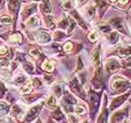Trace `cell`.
I'll return each mask as SVG.
<instances>
[{
    "label": "cell",
    "mask_w": 131,
    "mask_h": 123,
    "mask_svg": "<svg viewBox=\"0 0 131 123\" xmlns=\"http://www.w3.org/2000/svg\"><path fill=\"white\" fill-rule=\"evenodd\" d=\"M130 88V81L120 75H114L111 82V88L113 93L120 95Z\"/></svg>",
    "instance_id": "cell-1"
},
{
    "label": "cell",
    "mask_w": 131,
    "mask_h": 123,
    "mask_svg": "<svg viewBox=\"0 0 131 123\" xmlns=\"http://www.w3.org/2000/svg\"><path fill=\"white\" fill-rule=\"evenodd\" d=\"M25 0H8V8L11 14V18L13 19L14 26L16 25L17 17H18V14H19L22 3Z\"/></svg>",
    "instance_id": "cell-3"
},
{
    "label": "cell",
    "mask_w": 131,
    "mask_h": 123,
    "mask_svg": "<svg viewBox=\"0 0 131 123\" xmlns=\"http://www.w3.org/2000/svg\"><path fill=\"white\" fill-rule=\"evenodd\" d=\"M118 55H120V58H126L131 55V45L126 44L124 46H121L118 49Z\"/></svg>",
    "instance_id": "cell-17"
},
{
    "label": "cell",
    "mask_w": 131,
    "mask_h": 123,
    "mask_svg": "<svg viewBox=\"0 0 131 123\" xmlns=\"http://www.w3.org/2000/svg\"><path fill=\"white\" fill-rule=\"evenodd\" d=\"M110 5H111V2L109 0H95V7H96V10L97 11L100 18L103 17Z\"/></svg>",
    "instance_id": "cell-9"
},
{
    "label": "cell",
    "mask_w": 131,
    "mask_h": 123,
    "mask_svg": "<svg viewBox=\"0 0 131 123\" xmlns=\"http://www.w3.org/2000/svg\"><path fill=\"white\" fill-rule=\"evenodd\" d=\"M1 44H2V41H0V45H1Z\"/></svg>",
    "instance_id": "cell-51"
},
{
    "label": "cell",
    "mask_w": 131,
    "mask_h": 123,
    "mask_svg": "<svg viewBox=\"0 0 131 123\" xmlns=\"http://www.w3.org/2000/svg\"><path fill=\"white\" fill-rule=\"evenodd\" d=\"M31 82H32L33 87H35V88H38V89H41V88H43V84H44L43 81H42L40 78H38V77L33 78V80Z\"/></svg>",
    "instance_id": "cell-37"
},
{
    "label": "cell",
    "mask_w": 131,
    "mask_h": 123,
    "mask_svg": "<svg viewBox=\"0 0 131 123\" xmlns=\"http://www.w3.org/2000/svg\"><path fill=\"white\" fill-rule=\"evenodd\" d=\"M33 90V85L31 81H27V82L24 84V85L21 87L20 88V93L23 94V95H28L30 94Z\"/></svg>",
    "instance_id": "cell-22"
},
{
    "label": "cell",
    "mask_w": 131,
    "mask_h": 123,
    "mask_svg": "<svg viewBox=\"0 0 131 123\" xmlns=\"http://www.w3.org/2000/svg\"><path fill=\"white\" fill-rule=\"evenodd\" d=\"M6 92H7V88H6L5 85L3 84L2 81H0V99L4 97Z\"/></svg>",
    "instance_id": "cell-41"
},
{
    "label": "cell",
    "mask_w": 131,
    "mask_h": 123,
    "mask_svg": "<svg viewBox=\"0 0 131 123\" xmlns=\"http://www.w3.org/2000/svg\"><path fill=\"white\" fill-rule=\"evenodd\" d=\"M96 7L95 5H91L85 10V19L87 21H92L96 15Z\"/></svg>",
    "instance_id": "cell-20"
},
{
    "label": "cell",
    "mask_w": 131,
    "mask_h": 123,
    "mask_svg": "<svg viewBox=\"0 0 131 123\" xmlns=\"http://www.w3.org/2000/svg\"><path fill=\"white\" fill-rule=\"evenodd\" d=\"M73 108V111L78 115H84L86 113V108L82 104H75V106Z\"/></svg>",
    "instance_id": "cell-38"
},
{
    "label": "cell",
    "mask_w": 131,
    "mask_h": 123,
    "mask_svg": "<svg viewBox=\"0 0 131 123\" xmlns=\"http://www.w3.org/2000/svg\"><path fill=\"white\" fill-rule=\"evenodd\" d=\"M107 39H108V41H110V43L115 44V43H117L118 41H119V34H118L116 31H112V32H110L109 34H108Z\"/></svg>",
    "instance_id": "cell-28"
},
{
    "label": "cell",
    "mask_w": 131,
    "mask_h": 123,
    "mask_svg": "<svg viewBox=\"0 0 131 123\" xmlns=\"http://www.w3.org/2000/svg\"><path fill=\"white\" fill-rule=\"evenodd\" d=\"M130 101H131V99H130Z\"/></svg>",
    "instance_id": "cell-53"
},
{
    "label": "cell",
    "mask_w": 131,
    "mask_h": 123,
    "mask_svg": "<svg viewBox=\"0 0 131 123\" xmlns=\"http://www.w3.org/2000/svg\"><path fill=\"white\" fill-rule=\"evenodd\" d=\"M42 104L43 103H38V104H36L34 106H32L30 109L28 110L27 113L25 114V122H31L33 121L34 119L38 118V114L39 112L41 111V108H42Z\"/></svg>",
    "instance_id": "cell-8"
},
{
    "label": "cell",
    "mask_w": 131,
    "mask_h": 123,
    "mask_svg": "<svg viewBox=\"0 0 131 123\" xmlns=\"http://www.w3.org/2000/svg\"><path fill=\"white\" fill-rule=\"evenodd\" d=\"M73 49H74L73 42H71V41H66L65 43L63 44V46H62V51H63L64 53H69Z\"/></svg>",
    "instance_id": "cell-36"
},
{
    "label": "cell",
    "mask_w": 131,
    "mask_h": 123,
    "mask_svg": "<svg viewBox=\"0 0 131 123\" xmlns=\"http://www.w3.org/2000/svg\"><path fill=\"white\" fill-rule=\"evenodd\" d=\"M129 96V93H126V94H124V95H121L119 97H117L116 99H114L113 101H112V103L110 105V109L111 110H114L115 108H117L121 105V104L124 103V101H126L127 97Z\"/></svg>",
    "instance_id": "cell-15"
},
{
    "label": "cell",
    "mask_w": 131,
    "mask_h": 123,
    "mask_svg": "<svg viewBox=\"0 0 131 123\" xmlns=\"http://www.w3.org/2000/svg\"><path fill=\"white\" fill-rule=\"evenodd\" d=\"M52 90H53V94H54V96L55 97H57V98H61V97L64 95L63 94L64 93V88L61 85H59V84H56V85L53 86Z\"/></svg>",
    "instance_id": "cell-29"
},
{
    "label": "cell",
    "mask_w": 131,
    "mask_h": 123,
    "mask_svg": "<svg viewBox=\"0 0 131 123\" xmlns=\"http://www.w3.org/2000/svg\"><path fill=\"white\" fill-rule=\"evenodd\" d=\"M35 3H38V2H39V1H41V0H33Z\"/></svg>",
    "instance_id": "cell-49"
},
{
    "label": "cell",
    "mask_w": 131,
    "mask_h": 123,
    "mask_svg": "<svg viewBox=\"0 0 131 123\" xmlns=\"http://www.w3.org/2000/svg\"><path fill=\"white\" fill-rule=\"evenodd\" d=\"M99 36H100L99 31H98L96 28H93V29L90 30V32L88 33L87 39L91 42H95V41H96L98 39H99Z\"/></svg>",
    "instance_id": "cell-24"
},
{
    "label": "cell",
    "mask_w": 131,
    "mask_h": 123,
    "mask_svg": "<svg viewBox=\"0 0 131 123\" xmlns=\"http://www.w3.org/2000/svg\"><path fill=\"white\" fill-rule=\"evenodd\" d=\"M68 35H67L66 33H64L63 31L61 30H57L54 32V41H57V42H61L63 41Z\"/></svg>",
    "instance_id": "cell-32"
},
{
    "label": "cell",
    "mask_w": 131,
    "mask_h": 123,
    "mask_svg": "<svg viewBox=\"0 0 131 123\" xmlns=\"http://www.w3.org/2000/svg\"><path fill=\"white\" fill-rule=\"evenodd\" d=\"M128 114L127 108L123 110H119L117 112H115L113 116L112 117V123H121L126 118V116Z\"/></svg>",
    "instance_id": "cell-13"
},
{
    "label": "cell",
    "mask_w": 131,
    "mask_h": 123,
    "mask_svg": "<svg viewBox=\"0 0 131 123\" xmlns=\"http://www.w3.org/2000/svg\"><path fill=\"white\" fill-rule=\"evenodd\" d=\"M6 1H7V0H0V10H1V8H3V7L5 6Z\"/></svg>",
    "instance_id": "cell-45"
},
{
    "label": "cell",
    "mask_w": 131,
    "mask_h": 123,
    "mask_svg": "<svg viewBox=\"0 0 131 123\" xmlns=\"http://www.w3.org/2000/svg\"><path fill=\"white\" fill-rule=\"evenodd\" d=\"M38 8V4L37 3H33L31 5H28L24 8L22 11H21V22H26L31 16L35 15Z\"/></svg>",
    "instance_id": "cell-4"
},
{
    "label": "cell",
    "mask_w": 131,
    "mask_h": 123,
    "mask_svg": "<svg viewBox=\"0 0 131 123\" xmlns=\"http://www.w3.org/2000/svg\"><path fill=\"white\" fill-rule=\"evenodd\" d=\"M110 25L112 27L116 28L118 31L122 32L125 35H127V31L126 30V27L123 24V19L120 18V17H115V18H112L111 21H110Z\"/></svg>",
    "instance_id": "cell-11"
},
{
    "label": "cell",
    "mask_w": 131,
    "mask_h": 123,
    "mask_svg": "<svg viewBox=\"0 0 131 123\" xmlns=\"http://www.w3.org/2000/svg\"><path fill=\"white\" fill-rule=\"evenodd\" d=\"M121 67L120 62L115 58H109L105 62V70L109 74L116 73L120 71Z\"/></svg>",
    "instance_id": "cell-5"
},
{
    "label": "cell",
    "mask_w": 131,
    "mask_h": 123,
    "mask_svg": "<svg viewBox=\"0 0 131 123\" xmlns=\"http://www.w3.org/2000/svg\"><path fill=\"white\" fill-rule=\"evenodd\" d=\"M41 69L46 71V72H52L54 70V64H53L52 61L45 58L41 62Z\"/></svg>",
    "instance_id": "cell-18"
},
{
    "label": "cell",
    "mask_w": 131,
    "mask_h": 123,
    "mask_svg": "<svg viewBox=\"0 0 131 123\" xmlns=\"http://www.w3.org/2000/svg\"><path fill=\"white\" fill-rule=\"evenodd\" d=\"M110 2H112V3H114V2H117V0H109Z\"/></svg>",
    "instance_id": "cell-48"
},
{
    "label": "cell",
    "mask_w": 131,
    "mask_h": 123,
    "mask_svg": "<svg viewBox=\"0 0 131 123\" xmlns=\"http://www.w3.org/2000/svg\"><path fill=\"white\" fill-rule=\"evenodd\" d=\"M117 5H118V7L119 8H124L125 6H126L127 5V3L129 2V0H117Z\"/></svg>",
    "instance_id": "cell-43"
},
{
    "label": "cell",
    "mask_w": 131,
    "mask_h": 123,
    "mask_svg": "<svg viewBox=\"0 0 131 123\" xmlns=\"http://www.w3.org/2000/svg\"><path fill=\"white\" fill-rule=\"evenodd\" d=\"M0 24L2 25H13L14 22H13V19L11 18V16L7 15V14H4V15L0 16Z\"/></svg>",
    "instance_id": "cell-25"
},
{
    "label": "cell",
    "mask_w": 131,
    "mask_h": 123,
    "mask_svg": "<svg viewBox=\"0 0 131 123\" xmlns=\"http://www.w3.org/2000/svg\"><path fill=\"white\" fill-rule=\"evenodd\" d=\"M42 81H43L44 84H46L47 86H50L53 83V77H52V75H50V74H45L43 76Z\"/></svg>",
    "instance_id": "cell-39"
},
{
    "label": "cell",
    "mask_w": 131,
    "mask_h": 123,
    "mask_svg": "<svg viewBox=\"0 0 131 123\" xmlns=\"http://www.w3.org/2000/svg\"><path fill=\"white\" fill-rule=\"evenodd\" d=\"M100 103V94L96 91L90 89V106H91V115L94 118L95 114L96 113Z\"/></svg>",
    "instance_id": "cell-6"
},
{
    "label": "cell",
    "mask_w": 131,
    "mask_h": 123,
    "mask_svg": "<svg viewBox=\"0 0 131 123\" xmlns=\"http://www.w3.org/2000/svg\"><path fill=\"white\" fill-rule=\"evenodd\" d=\"M130 123H131V121H130Z\"/></svg>",
    "instance_id": "cell-54"
},
{
    "label": "cell",
    "mask_w": 131,
    "mask_h": 123,
    "mask_svg": "<svg viewBox=\"0 0 131 123\" xmlns=\"http://www.w3.org/2000/svg\"><path fill=\"white\" fill-rule=\"evenodd\" d=\"M128 71V72H125V73H126V75H127V76L131 79V71Z\"/></svg>",
    "instance_id": "cell-46"
},
{
    "label": "cell",
    "mask_w": 131,
    "mask_h": 123,
    "mask_svg": "<svg viewBox=\"0 0 131 123\" xmlns=\"http://www.w3.org/2000/svg\"><path fill=\"white\" fill-rule=\"evenodd\" d=\"M40 25V20H39V17L35 14V15H33L31 16L29 19L25 22V25L27 26L28 28H38Z\"/></svg>",
    "instance_id": "cell-16"
},
{
    "label": "cell",
    "mask_w": 131,
    "mask_h": 123,
    "mask_svg": "<svg viewBox=\"0 0 131 123\" xmlns=\"http://www.w3.org/2000/svg\"><path fill=\"white\" fill-rule=\"evenodd\" d=\"M88 1H89V0H75L77 6H79V7H82V6H84Z\"/></svg>",
    "instance_id": "cell-44"
},
{
    "label": "cell",
    "mask_w": 131,
    "mask_h": 123,
    "mask_svg": "<svg viewBox=\"0 0 131 123\" xmlns=\"http://www.w3.org/2000/svg\"><path fill=\"white\" fill-rule=\"evenodd\" d=\"M107 120H108V110L106 109V107L104 105L103 110H102V112L98 118L97 123H107Z\"/></svg>",
    "instance_id": "cell-33"
},
{
    "label": "cell",
    "mask_w": 131,
    "mask_h": 123,
    "mask_svg": "<svg viewBox=\"0 0 131 123\" xmlns=\"http://www.w3.org/2000/svg\"><path fill=\"white\" fill-rule=\"evenodd\" d=\"M10 111V106L8 102L0 101V118H4L6 115H8Z\"/></svg>",
    "instance_id": "cell-23"
},
{
    "label": "cell",
    "mask_w": 131,
    "mask_h": 123,
    "mask_svg": "<svg viewBox=\"0 0 131 123\" xmlns=\"http://www.w3.org/2000/svg\"><path fill=\"white\" fill-rule=\"evenodd\" d=\"M0 27H2V25H1V24H0Z\"/></svg>",
    "instance_id": "cell-52"
},
{
    "label": "cell",
    "mask_w": 131,
    "mask_h": 123,
    "mask_svg": "<svg viewBox=\"0 0 131 123\" xmlns=\"http://www.w3.org/2000/svg\"><path fill=\"white\" fill-rule=\"evenodd\" d=\"M68 119H69V123H79V118L76 115L70 114L68 116Z\"/></svg>",
    "instance_id": "cell-42"
},
{
    "label": "cell",
    "mask_w": 131,
    "mask_h": 123,
    "mask_svg": "<svg viewBox=\"0 0 131 123\" xmlns=\"http://www.w3.org/2000/svg\"><path fill=\"white\" fill-rule=\"evenodd\" d=\"M41 97V94H28V95L25 96V101L27 102V103H32L36 100H38V98Z\"/></svg>",
    "instance_id": "cell-34"
},
{
    "label": "cell",
    "mask_w": 131,
    "mask_h": 123,
    "mask_svg": "<svg viewBox=\"0 0 131 123\" xmlns=\"http://www.w3.org/2000/svg\"><path fill=\"white\" fill-rule=\"evenodd\" d=\"M69 88H70V90L74 94L79 96L80 98L85 99V96H86L85 95V92L83 90V88H82V84L79 82V80L77 79V78H74L72 81H70V83H69Z\"/></svg>",
    "instance_id": "cell-7"
},
{
    "label": "cell",
    "mask_w": 131,
    "mask_h": 123,
    "mask_svg": "<svg viewBox=\"0 0 131 123\" xmlns=\"http://www.w3.org/2000/svg\"><path fill=\"white\" fill-rule=\"evenodd\" d=\"M47 107H49L50 109H54L56 107V100H55V96L54 95H51L49 98L47 99L46 101H45Z\"/></svg>",
    "instance_id": "cell-31"
},
{
    "label": "cell",
    "mask_w": 131,
    "mask_h": 123,
    "mask_svg": "<svg viewBox=\"0 0 131 123\" xmlns=\"http://www.w3.org/2000/svg\"><path fill=\"white\" fill-rule=\"evenodd\" d=\"M61 7H62L65 11H68V12L74 8V5H73L72 0H63V1L61 2Z\"/></svg>",
    "instance_id": "cell-30"
},
{
    "label": "cell",
    "mask_w": 131,
    "mask_h": 123,
    "mask_svg": "<svg viewBox=\"0 0 131 123\" xmlns=\"http://www.w3.org/2000/svg\"><path fill=\"white\" fill-rule=\"evenodd\" d=\"M52 118H54V119H56V120L60 121L62 120V119H64V115L63 113H62V111H61L60 108H55L54 111H53V113H52Z\"/></svg>",
    "instance_id": "cell-35"
},
{
    "label": "cell",
    "mask_w": 131,
    "mask_h": 123,
    "mask_svg": "<svg viewBox=\"0 0 131 123\" xmlns=\"http://www.w3.org/2000/svg\"><path fill=\"white\" fill-rule=\"evenodd\" d=\"M38 7H39V10L43 15H48V14L52 13V8L50 0H41Z\"/></svg>",
    "instance_id": "cell-14"
},
{
    "label": "cell",
    "mask_w": 131,
    "mask_h": 123,
    "mask_svg": "<svg viewBox=\"0 0 131 123\" xmlns=\"http://www.w3.org/2000/svg\"><path fill=\"white\" fill-rule=\"evenodd\" d=\"M33 39H34L38 43H40V44H47L52 41L51 35L45 30L38 31L37 34H35V37Z\"/></svg>",
    "instance_id": "cell-10"
},
{
    "label": "cell",
    "mask_w": 131,
    "mask_h": 123,
    "mask_svg": "<svg viewBox=\"0 0 131 123\" xmlns=\"http://www.w3.org/2000/svg\"><path fill=\"white\" fill-rule=\"evenodd\" d=\"M11 77H12V74L8 69H0V78L2 80H5V81H10Z\"/></svg>",
    "instance_id": "cell-27"
},
{
    "label": "cell",
    "mask_w": 131,
    "mask_h": 123,
    "mask_svg": "<svg viewBox=\"0 0 131 123\" xmlns=\"http://www.w3.org/2000/svg\"><path fill=\"white\" fill-rule=\"evenodd\" d=\"M48 123H54V122H53V121H52V119H50V120H49V122H48Z\"/></svg>",
    "instance_id": "cell-50"
},
{
    "label": "cell",
    "mask_w": 131,
    "mask_h": 123,
    "mask_svg": "<svg viewBox=\"0 0 131 123\" xmlns=\"http://www.w3.org/2000/svg\"><path fill=\"white\" fill-rule=\"evenodd\" d=\"M9 48L8 47V45L6 44H1L0 45V56H4L8 53Z\"/></svg>",
    "instance_id": "cell-40"
},
{
    "label": "cell",
    "mask_w": 131,
    "mask_h": 123,
    "mask_svg": "<svg viewBox=\"0 0 131 123\" xmlns=\"http://www.w3.org/2000/svg\"><path fill=\"white\" fill-rule=\"evenodd\" d=\"M0 37L4 39L6 41H8L13 45L21 44L23 42V40H24L23 34L18 32V31H8V32L1 35Z\"/></svg>",
    "instance_id": "cell-2"
},
{
    "label": "cell",
    "mask_w": 131,
    "mask_h": 123,
    "mask_svg": "<svg viewBox=\"0 0 131 123\" xmlns=\"http://www.w3.org/2000/svg\"><path fill=\"white\" fill-rule=\"evenodd\" d=\"M26 82H27V77L25 76V74H19L18 76L13 79V84L16 87H21Z\"/></svg>",
    "instance_id": "cell-26"
},
{
    "label": "cell",
    "mask_w": 131,
    "mask_h": 123,
    "mask_svg": "<svg viewBox=\"0 0 131 123\" xmlns=\"http://www.w3.org/2000/svg\"><path fill=\"white\" fill-rule=\"evenodd\" d=\"M43 20H44V24L49 29H53V28L56 26V23H55V20L53 18V16H52L51 14H48V15H43Z\"/></svg>",
    "instance_id": "cell-19"
},
{
    "label": "cell",
    "mask_w": 131,
    "mask_h": 123,
    "mask_svg": "<svg viewBox=\"0 0 131 123\" xmlns=\"http://www.w3.org/2000/svg\"><path fill=\"white\" fill-rule=\"evenodd\" d=\"M68 13L70 14V16L72 17V19H73L74 21L81 26V27H82L84 30L87 29V24H86V22H85V20L82 18V15H81L75 8H73L72 11H70Z\"/></svg>",
    "instance_id": "cell-12"
},
{
    "label": "cell",
    "mask_w": 131,
    "mask_h": 123,
    "mask_svg": "<svg viewBox=\"0 0 131 123\" xmlns=\"http://www.w3.org/2000/svg\"><path fill=\"white\" fill-rule=\"evenodd\" d=\"M28 54H29V55H30L31 58H34V59H37V60H39V59L43 60L44 58H45V55H43L42 52L38 48H33V49H31L29 51Z\"/></svg>",
    "instance_id": "cell-21"
},
{
    "label": "cell",
    "mask_w": 131,
    "mask_h": 123,
    "mask_svg": "<svg viewBox=\"0 0 131 123\" xmlns=\"http://www.w3.org/2000/svg\"><path fill=\"white\" fill-rule=\"evenodd\" d=\"M36 123H42V121L40 120V118H38L37 121H36Z\"/></svg>",
    "instance_id": "cell-47"
}]
</instances>
